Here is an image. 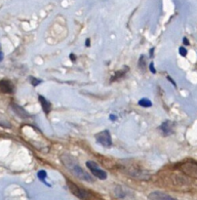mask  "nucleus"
I'll return each instance as SVG.
<instances>
[{
    "instance_id": "nucleus-7",
    "label": "nucleus",
    "mask_w": 197,
    "mask_h": 200,
    "mask_svg": "<svg viewBox=\"0 0 197 200\" xmlns=\"http://www.w3.org/2000/svg\"><path fill=\"white\" fill-rule=\"evenodd\" d=\"M174 127L175 124L174 122L170 121V120H166L161 123V125L158 127V130L161 132L163 136H170L174 134Z\"/></svg>"
},
{
    "instance_id": "nucleus-24",
    "label": "nucleus",
    "mask_w": 197,
    "mask_h": 200,
    "mask_svg": "<svg viewBox=\"0 0 197 200\" xmlns=\"http://www.w3.org/2000/svg\"><path fill=\"white\" fill-rule=\"evenodd\" d=\"M85 46H86V47H90V38H87V39H86Z\"/></svg>"
},
{
    "instance_id": "nucleus-3",
    "label": "nucleus",
    "mask_w": 197,
    "mask_h": 200,
    "mask_svg": "<svg viewBox=\"0 0 197 200\" xmlns=\"http://www.w3.org/2000/svg\"><path fill=\"white\" fill-rule=\"evenodd\" d=\"M96 141L98 143H100V146H103L106 149H108L112 146V139H111V135L108 130H103L99 132L98 134L95 135Z\"/></svg>"
},
{
    "instance_id": "nucleus-17",
    "label": "nucleus",
    "mask_w": 197,
    "mask_h": 200,
    "mask_svg": "<svg viewBox=\"0 0 197 200\" xmlns=\"http://www.w3.org/2000/svg\"><path fill=\"white\" fill-rule=\"evenodd\" d=\"M179 52H180V56H183V57H186V56L187 55V50H186V48H184L183 46L180 47V49H179Z\"/></svg>"
},
{
    "instance_id": "nucleus-26",
    "label": "nucleus",
    "mask_w": 197,
    "mask_h": 200,
    "mask_svg": "<svg viewBox=\"0 0 197 200\" xmlns=\"http://www.w3.org/2000/svg\"><path fill=\"white\" fill-rule=\"evenodd\" d=\"M2 60H3V53H2L1 51H0V62H1Z\"/></svg>"
},
{
    "instance_id": "nucleus-10",
    "label": "nucleus",
    "mask_w": 197,
    "mask_h": 200,
    "mask_svg": "<svg viewBox=\"0 0 197 200\" xmlns=\"http://www.w3.org/2000/svg\"><path fill=\"white\" fill-rule=\"evenodd\" d=\"M0 92L3 94H13L14 86L9 80H1L0 81Z\"/></svg>"
},
{
    "instance_id": "nucleus-4",
    "label": "nucleus",
    "mask_w": 197,
    "mask_h": 200,
    "mask_svg": "<svg viewBox=\"0 0 197 200\" xmlns=\"http://www.w3.org/2000/svg\"><path fill=\"white\" fill-rule=\"evenodd\" d=\"M86 166L87 168L91 171V173L93 174V176H95L96 178H98L100 180H106L107 178V174L106 171H103V169L99 168L98 164L94 162V161H87L86 162Z\"/></svg>"
},
{
    "instance_id": "nucleus-23",
    "label": "nucleus",
    "mask_w": 197,
    "mask_h": 200,
    "mask_svg": "<svg viewBox=\"0 0 197 200\" xmlns=\"http://www.w3.org/2000/svg\"><path fill=\"white\" fill-rule=\"evenodd\" d=\"M69 58H70V60L73 63H75V60H76V58H75V56H74V54H70L69 55Z\"/></svg>"
},
{
    "instance_id": "nucleus-15",
    "label": "nucleus",
    "mask_w": 197,
    "mask_h": 200,
    "mask_svg": "<svg viewBox=\"0 0 197 200\" xmlns=\"http://www.w3.org/2000/svg\"><path fill=\"white\" fill-rule=\"evenodd\" d=\"M37 177H38V179L40 180V181L46 183V182H45V179L47 178V173H46V171L40 170V171L38 172V173H37Z\"/></svg>"
},
{
    "instance_id": "nucleus-21",
    "label": "nucleus",
    "mask_w": 197,
    "mask_h": 200,
    "mask_svg": "<svg viewBox=\"0 0 197 200\" xmlns=\"http://www.w3.org/2000/svg\"><path fill=\"white\" fill-rule=\"evenodd\" d=\"M183 42L184 45H189V41H188V39H187L186 37H183Z\"/></svg>"
},
{
    "instance_id": "nucleus-12",
    "label": "nucleus",
    "mask_w": 197,
    "mask_h": 200,
    "mask_svg": "<svg viewBox=\"0 0 197 200\" xmlns=\"http://www.w3.org/2000/svg\"><path fill=\"white\" fill-rule=\"evenodd\" d=\"M139 106H143V107H150V106H152V103L149 99L143 98L139 101Z\"/></svg>"
},
{
    "instance_id": "nucleus-25",
    "label": "nucleus",
    "mask_w": 197,
    "mask_h": 200,
    "mask_svg": "<svg viewBox=\"0 0 197 200\" xmlns=\"http://www.w3.org/2000/svg\"><path fill=\"white\" fill-rule=\"evenodd\" d=\"M167 78H168V80H169V81H171V82L173 83V85H174V86H176V82H175L174 80H173V79H172V78L170 77V76H168Z\"/></svg>"
},
{
    "instance_id": "nucleus-11",
    "label": "nucleus",
    "mask_w": 197,
    "mask_h": 200,
    "mask_svg": "<svg viewBox=\"0 0 197 200\" xmlns=\"http://www.w3.org/2000/svg\"><path fill=\"white\" fill-rule=\"evenodd\" d=\"M38 100H39V103H40V105H41V107L44 111V113L49 114V112L51 111V107H52L51 103L48 101L46 98H44L43 96H39Z\"/></svg>"
},
{
    "instance_id": "nucleus-16",
    "label": "nucleus",
    "mask_w": 197,
    "mask_h": 200,
    "mask_svg": "<svg viewBox=\"0 0 197 200\" xmlns=\"http://www.w3.org/2000/svg\"><path fill=\"white\" fill-rule=\"evenodd\" d=\"M29 81H30V83H31V85H33V86L35 87V86L39 85V84L42 82V80L37 79V78H35V77H33V76H30V77H29Z\"/></svg>"
},
{
    "instance_id": "nucleus-14",
    "label": "nucleus",
    "mask_w": 197,
    "mask_h": 200,
    "mask_svg": "<svg viewBox=\"0 0 197 200\" xmlns=\"http://www.w3.org/2000/svg\"><path fill=\"white\" fill-rule=\"evenodd\" d=\"M128 71V69H125L124 70V69H122L121 70H119V71H117V72L115 73V75L113 76V78L111 79V81H114V80H117V79H119V78H121V77H123L124 75H125V73Z\"/></svg>"
},
{
    "instance_id": "nucleus-1",
    "label": "nucleus",
    "mask_w": 197,
    "mask_h": 200,
    "mask_svg": "<svg viewBox=\"0 0 197 200\" xmlns=\"http://www.w3.org/2000/svg\"><path fill=\"white\" fill-rule=\"evenodd\" d=\"M61 161L63 162V166H65L74 177L78 178L79 180H82V181L88 182V183H94L93 177H92L89 173H87L86 171H84L83 168L79 165L78 161L72 156V155L63 154L61 156Z\"/></svg>"
},
{
    "instance_id": "nucleus-13",
    "label": "nucleus",
    "mask_w": 197,
    "mask_h": 200,
    "mask_svg": "<svg viewBox=\"0 0 197 200\" xmlns=\"http://www.w3.org/2000/svg\"><path fill=\"white\" fill-rule=\"evenodd\" d=\"M139 66L140 69H142L143 70L146 69V57L143 55L140 56V58L139 59Z\"/></svg>"
},
{
    "instance_id": "nucleus-22",
    "label": "nucleus",
    "mask_w": 197,
    "mask_h": 200,
    "mask_svg": "<svg viewBox=\"0 0 197 200\" xmlns=\"http://www.w3.org/2000/svg\"><path fill=\"white\" fill-rule=\"evenodd\" d=\"M153 52H154V48H151L149 51V58H153Z\"/></svg>"
},
{
    "instance_id": "nucleus-6",
    "label": "nucleus",
    "mask_w": 197,
    "mask_h": 200,
    "mask_svg": "<svg viewBox=\"0 0 197 200\" xmlns=\"http://www.w3.org/2000/svg\"><path fill=\"white\" fill-rule=\"evenodd\" d=\"M114 194L115 196L119 199H127L128 197L132 198L133 197V192L125 186H116L114 187Z\"/></svg>"
},
{
    "instance_id": "nucleus-2",
    "label": "nucleus",
    "mask_w": 197,
    "mask_h": 200,
    "mask_svg": "<svg viewBox=\"0 0 197 200\" xmlns=\"http://www.w3.org/2000/svg\"><path fill=\"white\" fill-rule=\"evenodd\" d=\"M67 186L69 190L72 192V194H74L76 197L80 198L81 200H89L92 197L91 192H89V191L84 189H81V187H79L72 182H67Z\"/></svg>"
},
{
    "instance_id": "nucleus-9",
    "label": "nucleus",
    "mask_w": 197,
    "mask_h": 200,
    "mask_svg": "<svg viewBox=\"0 0 197 200\" xmlns=\"http://www.w3.org/2000/svg\"><path fill=\"white\" fill-rule=\"evenodd\" d=\"M148 200H177L176 198L170 196L161 191H153L148 195Z\"/></svg>"
},
{
    "instance_id": "nucleus-20",
    "label": "nucleus",
    "mask_w": 197,
    "mask_h": 200,
    "mask_svg": "<svg viewBox=\"0 0 197 200\" xmlns=\"http://www.w3.org/2000/svg\"><path fill=\"white\" fill-rule=\"evenodd\" d=\"M109 119L111 120V121H115V120L117 119V116H116V115H114V114H110V115H109Z\"/></svg>"
},
{
    "instance_id": "nucleus-18",
    "label": "nucleus",
    "mask_w": 197,
    "mask_h": 200,
    "mask_svg": "<svg viewBox=\"0 0 197 200\" xmlns=\"http://www.w3.org/2000/svg\"><path fill=\"white\" fill-rule=\"evenodd\" d=\"M0 126H3V127H8V128L10 127V125H9V122L5 121V120H4V119L2 118V116H0Z\"/></svg>"
},
{
    "instance_id": "nucleus-5",
    "label": "nucleus",
    "mask_w": 197,
    "mask_h": 200,
    "mask_svg": "<svg viewBox=\"0 0 197 200\" xmlns=\"http://www.w3.org/2000/svg\"><path fill=\"white\" fill-rule=\"evenodd\" d=\"M180 169L184 174L191 178L197 179V163L196 162H186L180 165Z\"/></svg>"
},
{
    "instance_id": "nucleus-8",
    "label": "nucleus",
    "mask_w": 197,
    "mask_h": 200,
    "mask_svg": "<svg viewBox=\"0 0 197 200\" xmlns=\"http://www.w3.org/2000/svg\"><path fill=\"white\" fill-rule=\"evenodd\" d=\"M10 106H11L12 110H13L14 112H15V114L17 115V116H19L20 118L26 119V118L30 117V114L27 112V111H26L25 109H23V107H22L21 106L17 105V103H12L11 105H10Z\"/></svg>"
},
{
    "instance_id": "nucleus-19",
    "label": "nucleus",
    "mask_w": 197,
    "mask_h": 200,
    "mask_svg": "<svg viewBox=\"0 0 197 200\" xmlns=\"http://www.w3.org/2000/svg\"><path fill=\"white\" fill-rule=\"evenodd\" d=\"M149 70L151 71V73H153V74L156 73V69H155V67H154V63H152V62L149 63Z\"/></svg>"
}]
</instances>
